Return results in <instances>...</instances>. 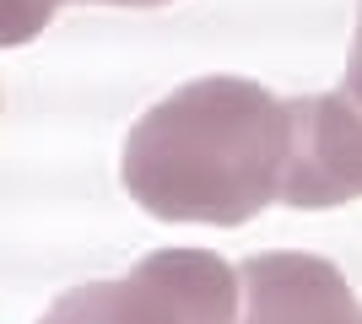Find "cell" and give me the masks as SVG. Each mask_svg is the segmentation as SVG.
<instances>
[{
  "instance_id": "6da1fadb",
  "label": "cell",
  "mask_w": 362,
  "mask_h": 324,
  "mask_svg": "<svg viewBox=\"0 0 362 324\" xmlns=\"http://www.w3.org/2000/svg\"><path fill=\"white\" fill-rule=\"evenodd\" d=\"M287 152V97L243 76H200L130 124L119 173L130 200L157 222L243 227L281 200Z\"/></svg>"
},
{
  "instance_id": "7a4b0ae2",
  "label": "cell",
  "mask_w": 362,
  "mask_h": 324,
  "mask_svg": "<svg viewBox=\"0 0 362 324\" xmlns=\"http://www.w3.org/2000/svg\"><path fill=\"white\" fill-rule=\"evenodd\" d=\"M238 270L211 248H157L119 281H87L38 324H238Z\"/></svg>"
},
{
  "instance_id": "3957f363",
  "label": "cell",
  "mask_w": 362,
  "mask_h": 324,
  "mask_svg": "<svg viewBox=\"0 0 362 324\" xmlns=\"http://www.w3.org/2000/svg\"><path fill=\"white\" fill-rule=\"evenodd\" d=\"M292 114V152L281 200L298 211L362 200V103H351L341 87L314 97H287Z\"/></svg>"
},
{
  "instance_id": "277c9868",
  "label": "cell",
  "mask_w": 362,
  "mask_h": 324,
  "mask_svg": "<svg viewBox=\"0 0 362 324\" xmlns=\"http://www.w3.org/2000/svg\"><path fill=\"white\" fill-rule=\"evenodd\" d=\"M243 313L238 324H362V303L346 276L319 254L271 248L238 265Z\"/></svg>"
},
{
  "instance_id": "5b68a950",
  "label": "cell",
  "mask_w": 362,
  "mask_h": 324,
  "mask_svg": "<svg viewBox=\"0 0 362 324\" xmlns=\"http://www.w3.org/2000/svg\"><path fill=\"white\" fill-rule=\"evenodd\" d=\"M54 11H60V0H0V44L6 49L28 44L33 32L49 28Z\"/></svg>"
},
{
  "instance_id": "8992f818",
  "label": "cell",
  "mask_w": 362,
  "mask_h": 324,
  "mask_svg": "<svg viewBox=\"0 0 362 324\" xmlns=\"http://www.w3.org/2000/svg\"><path fill=\"white\" fill-rule=\"evenodd\" d=\"M87 6H168V0H87Z\"/></svg>"
}]
</instances>
